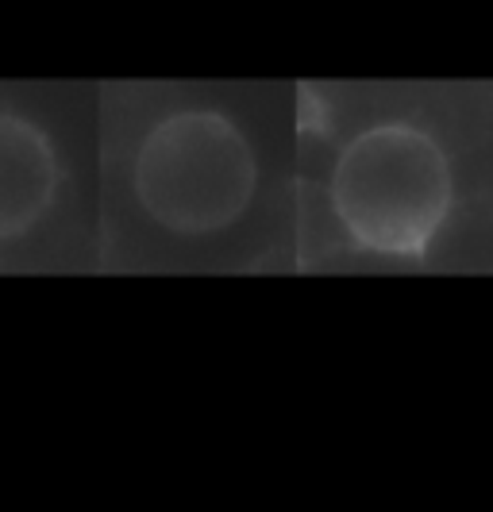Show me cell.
Listing matches in <instances>:
<instances>
[{"instance_id": "1", "label": "cell", "mask_w": 493, "mask_h": 512, "mask_svg": "<svg viewBox=\"0 0 493 512\" xmlns=\"http://www.w3.org/2000/svg\"><path fill=\"white\" fill-rule=\"evenodd\" d=\"M332 208L347 235L378 255H420L451 208V166L416 124L359 131L332 170Z\"/></svg>"}, {"instance_id": "3", "label": "cell", "mask_w": 493, "mask_h": 512, "mask_svg": "<svg viewBox=\"0 0 493 512\" xmlns=\"http://www.w3.org/2000/svg\"><path fill=\"white\" fill-rule=\"evenodd\" d=\"M58 193V154L39 124L0 112V239L43 220Z\"/></svg>"}, {"instance_id": "2", "label": "cell", "mask_w": 493, "mask_h": 512, "mask_svg": "<svg viewBox=\"0 0 493 512\" xmlns=\"http://www.w3.org/2000/svg\"><path fill=\"white\" fill-rule=\"evenodd\" d=\"M259 185L247 135L228 116L189 108L158 120L135 154V197L147 216L182 235L235 224Z\"/></svg>"}]
</instances>
